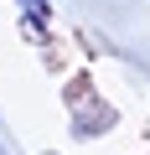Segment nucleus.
Masks as SVG:
<instances>
[{"mask_svg":"<svg viewBox=\"0 0 150 155\" xmlns=\"http://www.w3.org/2000/svg\"><path fill=\"white\" fill-rule=\"evenodd\" d=\"M16 11L26 21H52V0H16Z\"/></svg>","mask_w":150,"mask_h":155,"instance_id":"f03ea898","label":"nucleus"},{"mask_svg":"<svg viewBox=\"0 0 150 155\" xmlns=\"http://www.w3.org/2000/svg\"><path fill=\"white\" fill-rule=\"evenodd\" d=\"M0 155H11V150H5V140H0Z\"/></svg>","mask_w":150,"mask_h":155,"instance_id":"7ed1b4c3","label":"nucleus"},{"mask_svg":"<svg viewBox=\"0 0 150 155\" xmlns=\"http://www.w3.org/2000/svg\"><path fill=\"white\" fill-rule=\"evenodd\" d=\"M67 109H72V140H104V134L119 124V109L104 104L93 88H88V104H83L78 88H72V93H67Z\"/></svg>","mask_w":150,"mask_h":155,"instance_id":"f257e3e1","label":"nucleus"}]
</instances>
